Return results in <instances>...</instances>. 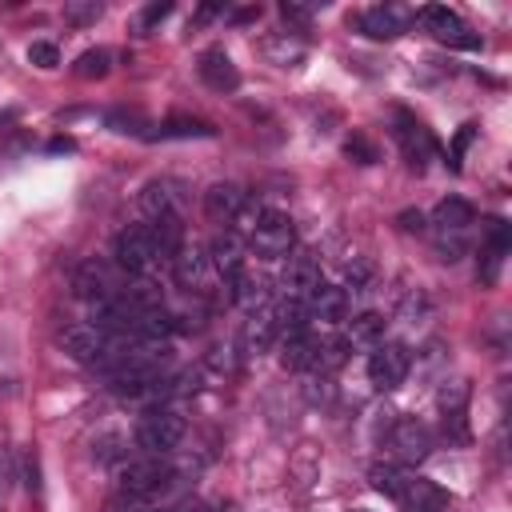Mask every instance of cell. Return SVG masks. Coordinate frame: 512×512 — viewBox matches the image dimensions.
I'll list each match as a JSON object with an SVG mask.
<instances>
[{"label":"cell","mask_w":512,"mask_h":512,"mask_svg":"<svg viewBox=\"0 0 512 512\" xmlns=\"http://www.w3.org/2000/svg\"><path fill=\"white\" fill-rule=\"evenodd\" d=\"M432 240H436V252H440V260H460L464 252H468V228L476 224V212H472V204L468 200H460V196H448V200H440L436 208H432Z\"/></svg>","instance_id":"cell-1"},{"label":"cell","mask_w":512,"mask_h":512,"mask_svg":"<svg viewBox=\"0 0 512 512\" xmlns=\"http://www.w3.org/2000/svg\"><path fill=\"white\" fill-rule=\"evenodd\" d=\"M184 428L188 424H184V416L176 408L156 404L136 420V444L144 448V456H164L184 440Z\"/></svg>","instance_id":"cell-2"},{"label":"cell","mask_w":512,"mask_h":512,"mask_svg":"<svg viewBox=\"0 0 512 512\" xmlns=\"http://www.w3.org/2000/svg\"><path fill=\"white\" fill-rule=\"evenodd\" d=\"M112 256H116V264H120L124 272H132V276H144V272H152L156 264H164V260H160V248H156V236H152L148 224L124 228V232L116 236V244H112Z\"/></svg>","instance_id":"cell-3"},{"label":"cell","mask_w":512,"mask_h":512,"mask_svg":"<svg viewBox=\"0 0 512 512\" xmlns=\"http://www.w3.org/2000/svg\"><path fill=\"white\" fill-rule=\"evenodd\" d=\"M296 244V228L284 212L276 208H264V216L256 220V228L248 232V248L260 256V260H284Z\"/></svg>","instance_id":"cell-4"},{"label":"cell","mask_w":512,"mask_h":512,"mask_svg":"<svg viewBox=\"0 0 512 512\" xmlns=\"http://www.w3.org/2000/svg\"><path fill=\"white\" fill-rule=\"evenodd\" d=\"M172 480V468L160 460V456H136V460H124L116 468V488L124 496H136V500H148L152 492H160L164 484Z\"/></svg>","instance_id":"cell-5"},{"label":"cell","mask_w":512,"mask_h":512,"mask_svg":"<svg viewBox=\"0 0 512 512\" xmlns=\"http://www.w3.org/2000/svg\"><path fill=\"white\" fill-rule=\"evenodd\" d=\"M412 20H420L424 24V32H432L436 40H444V44H452V48H468V52H476L484 40L452 12V8H444V4H424V8H416L412 12Z\"/></svg>","instance_id":"cell-6"},{"label":"cell","mask_w":512,"mask_h":512,"mask_svg":"<svg viewBox=\"0 0 512 512\" xmlns=\"http://www.w3.org/2000/svg\"><path fill=\"white\" fill-rule=\"evenodd\" d=\"M388 452H392V460L404 464V468L424 464V460L432 456V432H428V424H420V420H412V416L396 420V424L388 428Z\"/></svg>","instance_id":"cell-7"},{"label":"cell","mask_w":512,"mask_h":512,"mask_svg":"<svg viewBox=\"0 0 512 512\" xmlns=\"http://www.w3.org/2000/svg\"><path fill=\"white\" fill-rule=\"evenodd\" d=\"M408 368H412V356L404 344L396 340H380L372 352H368V380L380 388V392H392L408 380Z\"/></svg>","instance_id":"cell-8"},{"label":"cell","mask_w":512,"mask_h":512,"mask_svg":"<svg viewBox=\"0 0 512 512\" xmlns=\"http://www.w3.org/2000/svg\"><path fill=\"white\" fill-rule=\"evenodd\" d=\"M392 116H396V140H400V152H404L408 168H416V172H420V168L436 156V140H432V132H428L412 112L396 108Z\"/></svg>","instance_id":"cell-9"},{"label":"cell","mask_w":512,"mask_h":512,"mask_svg":"<svg viewBox=\"0 0 512 512\" xmlns=\"http://www.w3.org/2000/svg\"><path fill=\"white\" fill-rule=\"evenodd\" d=\"M72 292H76L80 300H88V304H100V300H108V296L120 292V280H116L112 264H104V260H84V264L72 272Z\"/></svg>","instance_id":"cell-10"},{"label":"cell","mask_w":512,"mask_h":512,"mask_svg":"<svg viewBox=\"0 0 512 512\" xmlns=\"http://www.w3.org/2000/svg\"><path fill=\"white\" fill-rule=\"evenodd\" d=\"M408 20H412L408 8H400V4H376V8H364L356 16V28L368 40H396V36L408 32Z\"/></svg>","instance_id":"cell-11"},{"label":"cell","mask_w":512,"mask_h":512,"mask_svg":"<svg viewBox=\"0 0 512 512\" xmlns=\"http://www.w3.org/2000/svg\"><path fill=\"white\" fill-rule=\"evenodd\" d=\"M60 344H64V352H68L76 364H88V368H96V360L104 356L108 332H100L96 324H68V328L60 332Z\"/></svg>","instance_id":"cell-12"},{"label":"cell","mask_w":512,"mask_h":512,"mask_svg":"<svg viewBox=\"0 0 512 512\" xmlns=\"http://www.w3.org/2000/svg\"><path fill=\"white\" fill-rule=\"evenodd\" d=\"M196 72L212 92H236L240 88V72H236L232 56L224 48H204L200 60H196Z\"/></svg>","instance_id":"cell-13"},{"label":"cell","mask_w":512,"mask_h":512,"mask_svg":"<svg viewBox=\"0 0 512 512\" xmlns=\"http://www.w3.org/2000/svg\"><path fill=\"white\" fill-rule=\"evenodd\" d=\"M276 320H272V308L264 304V308H256V312H248V320L240 324V352L244 356H260V352H268L272 344H276Z\"/></svg>","instance_id":"cell-14"},{"label":"cell","mask_w":512,"mask_h":512,"mask_svg":"<svg viewBox=\"0 0 512 512\" xmlns=\"http://www.w3.org/2000/svg\"><path fill=\"white\" fill-rule=\"evenodd\" d=\"M320 284H324L320 264H316V260H308V256H292V260H288V268H284V276H280L284 296L304 300V304H308V296H312Z\"/></svg>","instance_id":"cell-15"},{"label":"cell","mask_w":512,"mask_h":512,"mask_svg":"<svg viewBox=\"0 0 512 512\" xmlns=\"http://www.w3.org/2000/svg\"><path fill=\"white\" fill-rule=\"evenodd\" d=\"M396 504H400L404 512H428V508H448V504H452V496H448L444 488H436L432 480H420V476H412V472H408V480H404V488H400Z\"/></svg>","instance_id":"cell-16"},{"label":"cell","mask_w":512,"mask_h":512,"mask_svg":"<svg viewBox=\"0 0 512 512\" xmlns=\"http://www.w3.org/2000/svg\"><path fill=\"white\" fill-rule=\"evenodd\" d=\"M208 264L224 276V280H232L240 268H244V236L240 232H220L216 240H212V248H208Z\"/></svg>","instance_id":"cell-17"},{"label":"cell","mask_w":512,"mask_h":512,"mask_svg":"<svg viewBox=\"0 0 512 512\" xmlns=\"http://www.w3.org/2000/svg\"><path fill=\"white\" fill-rule=\"evenodd\" d=\"M308 316H312V320H324V324H344V320H348V288L320 284V288L308 296Z\"/></svg>","instance_id":"cell-18"},{"label":"cell","mask_w":512,"mask_h":512,"mask_svg":"<svg viewBox=\"0 0 512 512\" xmlns=\"http://www.w3.org/2000/svg\"><path fill=\"white\" fill-rule=\"evenodd\" d=\"M244 188L240 184H212L208 192H204V212L216 220V224H232L236 220V212L244 208Z\"/></svg>","instance_id":"cell-19"},{"label":"cell","mask_w":512,"mask_h":512,"mask_svg":"<svg viewBox=\"0 0 512 512\" xmlns=\"http://www.w3.org/2000/svg\"><path fill=\"white\" fill-rule=\"evenodd\" d=\"M228 296H232V304H240L244 312H256V308H264V300H268V280L256 276V272H248V268H240V272L228 280Z\"/></svg>","instance_id":"cell-20"},{"label":"cell","mask_w":512,"mask_h":512,"mask_svg":"<svg viewBox=\"0 0 512 512\" xmlns=\"http://www.w3.org/2000/svg\"><path fill=\"white\" fill-rule=\"evenodd\" d=\"M168 268H172V276L184 284V288H200L204 284V272H208V256L196 248V244H180V252L168 260Z\"/></svg>","instance_id":"cell-21"},{"label":"cell","mask_w":512,"mask_h":512,"mask_svg":"<svg viewBox=\"0 0 512 512\" xmlns=\"http://www.w3.org/2000/svg\"><path fill=\"white\" fill-rule=\"evenodd\" d=\"M264 56H268V64H276V68H296V64L308 56V44H304L300 36H292V32H280V36H268V40H264Z\"/></svg>","instance_id":"cell-22"},{"label":"cell","mask_w":512,"mask_h":512,"mask_svg":"<svg viewBox=\"0 0 512 512\" xmlns=\"http://www.w3.org/2000/svg\"><path fill=\"white\" fill-rule=\"evenodd\" d=\"M192 136H216V128L208 120H192V116H172L156 128H148L144 140H192Z\"/></svg>","instance_id":"cell-23"},{"label":"cell","mask_w":512,"mask_h":512,"mask_svg":"<svg viewBox=\"0 0 512 512\" xmlns=\"http://www.w3.org/2000/svg\"><path fill=\"white\" fill-rule=\"evenodd\" d=\"M140 208H144V216H148V220L180 216V208H176V196H172V184H164V180H152V184H144V192H140Z\"/></svg>","instance_id":"cell-24"},{"label":"cell","mask_w":512,"mask_h":512,"mask_svg":"<svg viewBox=\"0 0 512 512\" xmlns=\"http://www.w3.org/2000/svg\"><path fill=\"white\" fill-rule=\"evenodd\" d=\"M344 340H348V348H352V344H356V348H376V344L384 340V316H376V312L352 316L348 328H344Z\"/></svg>","instance_id":"cell-25"},{"label":"cell","mask_w":512,"mask_h":512,"mask_svg":"<svg viewBox=\"0 0 512 512\" xmlns=\"http://www.w3.org/2000/svg\"><path fill=\"white\" fill-rule=\"evenodd\" d=\"M348 340L344 336H332V340H316V348H312V372H320V376H328V372H336V368H344V360H348Z\"/></svg>","instance_id":"cell-26"},{"label":"cell","mask_w":512,"mask_h":512,"mask_svg":"<svg viewBox=\"0 0 512 512\" xmlns=\"http://www.w3.org/2000/svg\"><path fill=\"white\" fill-rule=\"evenodd\" d=\"M312 348H316V336H308V332L284 336V344H280L284 368H308V364H312Z\"/></svg>","instance_id":"cell-27"},{"label":"cell","mask_w":512,"mask_h":512,"mask_svg":"<svg viewBox=\"0 0 512 512\" xmlns=\"http://www.w3.org/2000/svg\"><path fill=\"white\" fill-rule=\"evenodd\" d=\"M104 124L116 132V136H148V120H144V112H136V108H112V112H104Z\"/></svg>","instance_id":"cell-28"},{"label":"cell","mask_w":512,"mask_h":512,"mask_svg":"<svg viewBox=\"0 0 512 512\" xmlns=\"http://www.w3.org/2000/svg\"><path fill=\"white\" fill-rule=\"evenodd\" d=\"M508 248H512V228H508V220H500V216H492V220H484V240H480V252H492V256H508Z\"/></svg>","instance_id":"cell-29"},{"label":"cell","mask_w":512,"mask_h":512,"mask_svg":"<svg viewBox=\"0 0 512 512\" xmlns=\"http://www.w3.org/2000/svg\"><path fill=\"white\" fill-rule=\"evenodd\" d=\"M368 476H372V488H376V492H384L388 500H396V496H400V488H404V480H408V472H404L400 464H372V468H368Z\"/></svg>","instance_id":"cell-30"},{"label":"cell","mask_w":512,"mask_h":512,"mask_svg":"<svg viewBox=\"0 0 512 512\" xmlns=\"http://www.w3.org/2000/svg\"><path fill=\"white\" fill-rule=\"evenodd\" d=\"M108 68H112V52H108V48H88V52L76 60L72 72H76L80 80H104Z\"/></svg>","instance_id":"cell-31"},{"label":"cell","mask_w":512,"mask_h":512,"mask_svg":"<svg viewBox=\"0 0 512 512\" xmlns=\"http://www.w3.org/2000/svg\"><path fill=\"white\" fill-rule=\"evenodd\" d=\"M16 476L24 480L28 496L40 504V500H44V480H40V452H36V448H24V456H20V472H16Z\"/></svg>","instance_id":"cell-32"},{"label":"cell","mask_w":512,"mask_h":512,"mask_svg":"<svg viewBox=\"0 0 512 512\" xmlns=\"http://www.w3.org/2000/svg\"><path fill=\"white\" fill-rule=\"evenodd\" d=\"M436 404H440V416L464 412V404H468V380H444V388H440Z\"/></svg>","instance_id":"cell-33"},{"label":"cell","mask_w":512,"mask_h":512,"mask_svg":"<svg viewBox=\"0 0 512 512\" xmlns=\"http://www.w3.org/2000/svg\"><path fill=\"white\" fill-rule=\"evenodd\" d=\"M12 484H16V456H12L8 436L0 432V508H4L8 496H12Z\"/></svg>","instance_id":"cell-34"},{"label":"cell","mask_w":512,"mask_h":512,"mask_svg":"<svg viewBox=\"0 0 512 512\" xmlns=\"http://www.w3.org/2000/svg\"><path fill=\"white\" fill-rule=\"evenodd\" d=\"M168 16H172V4H168V0L144 4V8H140V16H136V24H132V32H136V36H148V32H152L156 24H164Z\"/></svg>","instance_id":"cell-35"},{"label":"cell","mask_w":512,"mask_h":512,"mask_svg":"<svg viewBox=\"0 0 512 512\" xmlns=\"http://www.w3.org/2000/svg\"><path fill=\"white\" fill-rule=\"evenodd\" d=\"M100 16H104V4H96V0H68L64 4V20L68 24H92Z\"/></svg>","instance_id":"cell-36"},{"label":"cell","mask_w":512,"mask_h":512,"mask_svg":"<svg viewBox=\"0 0 512 512\" xmlns=\"http://www.w3.org/2000/svg\"><path fill=\"white\" fill-rule=\"evenodd\" d=\"M472 140H476V124H464V128L452 136V144H448V160H444L452 172H460V168H464V152H468V144H472Z\"/></svg>","instance_id":"cell-37"},{"label":"cell","mask_w":512,"mask_h":512,"mask_svg":"<svg viewBox=\"0 0 512 512\" xmlns=\"http://www.w3.org/2000/svg\"><path fill=\"white\" fill-rule=\"evenodd\" d=\"M28 64H36V68L52 72V68L60 64V48H56V44H48V40H32V44H28Z\"/></svg>","instance_id":"cell-38"},{"label":"cell","mask_w":512,"mask_h":512,"mask_svg":"<svg viewBox=\"0 0 512 512\" xmlns=\"http://www.w3.org/2000/svg\"><path fill=\"white\" fill-rule=\"evenodd\" d=\"M344 156H348V160H356V164H376V144H372V140H364L360 132H352V136L344 140Z\"/></svg>","instance_id":"cell-39"},{"label":"cell","mask_w":512,"mask_h":512,"mask_svg":"<svg viewBox=\"0 0 512 512\" xmlns=\"http://www.w3.org/2000/svg\"><path fill=\"white\" fill-rule=\"evenodd\" d=\"M104 512H148V504H144V500H136V496L116 492V496H108V500H104Z\"/></svg>","instance_id":"cell-40"},{"label":"cell","mask_w":512,"mask_h":512,"mask_svg":"<svg viewBox=\"0 0 512 512\" xmlns=\"http://www.w3.org/2000/svg\"><path fill=\"white\" fill-rule=\"evenodd\" d=\"M280 16L304 24V20H312V8H304V4H280Z\"/></svg>","instance_id":"cell-41"},{"label":"cell","mask_w":512,"mask_h":512,"mask_svg":"<svg viewBox=\"0 0 512 512\" xmlns=\"http://www.w3.org/2000/svg\"><path fill=\"white\" fill-rule=\"evenodd\" d=\"M400 228L404 232H424V212H400Z\"/></svg>","instance_id":"cell-42"},{"label":"cell","mask_w":512,"mask_h":512,"mask_svg":"<svg viewBox=\"0 0 512 512\" xmlns=\"http://www.w3.org/2000/svg\"><path fill=\"white\" fill-rule=\"evenodd\" d=\"M168 512H212L204 500H180L176 508H168Z\"/></svg>","instance_id":"cell-43"},{"label":"cell","mask_w":512,"mask_h":512,"mask_svg":"<svg viewBox=\"0 0 512 512\" xmlns=\"http://www.w3.org/2000/svg\"><path fill=\"white\" fill-rule=\"evenodd\" d=\"M52 152H72V140H52Z\"/></svg>","instance_id":"cell-44"},{"label":"cell","mask_w":512,"mask_h":512,"mask_svg":"<svg viewBox=\"0 0 512 512\" xmlns=\"http://www.w3.org/2000/svg\"><path fill=\"white\" fill-rule=\"evenodd\" d=\"M428 512H448V508H428Z\"/></svg>","instance_id":"cell-45"},{"label":"cell","mask_w":512,"mask_h":512,"mask_svg":"<svg viewBox=\"0 0 512 512\" xmlns=\"http://www.w3.org/2000/svg\"><path fill=\"white\" fill-rule=\"evenodd\" d=\"M148 512H160V508H148Z\"/></svg>","instance_id":"cell-46"},{"label":"cell","mask_w":512,"mask_h":512,"mask_svg":"<svg viewBox=\"0 0 512 512\" xmlns=\"http://www.w3.org/2000/svg\"><path fill=\"white\" fill-rule=\"evenodd\" d=\"M356 512H368V508H356Z\"/></svg>","instance_id":"cell-47"}]
</instances>
